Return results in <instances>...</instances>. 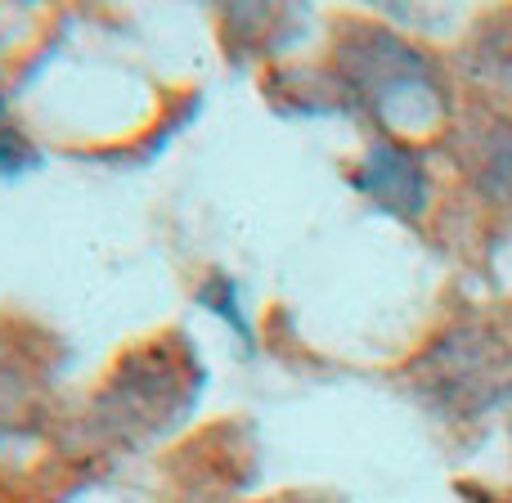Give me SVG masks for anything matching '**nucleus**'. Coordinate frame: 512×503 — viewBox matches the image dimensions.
Wrapping results in <instances>:
<instances>
[{"label":"nucleus","instance_id":"nucleus-5","mask_svg":"<svg viewBox=\"0 0 512 503\" xmlns=\"http://www.w3.org/2000/svg\"><path fill=\"white\" fill-rule=\"evenodd\" d=\"M32 162H36L32 144H27L14 126L0 122V176H18V171H27Z\"/></svg>","mask_w":512,"mask_h":503},{"label":"nucleus","instance_id":"nucleus-4","mask_svg":"<svg viewBox=\"0 0 512 503\" xmlns=\"http://www.w3.org/2000/svg\"><path fill=\"white\" fill-rule=\"evenodd\" d=\"M198 301H203L207 310H216V315L230 319L234 333H243V342H252L248 319H243V310H239V292H234V283H230V279H212V283H203V288H198Z\"/></svg>","mask_w":512,"mask_h":503},{"label":"nucleus","instance_id":"nucleus-2","mask_svg":"<svg viewBox=\"0 0 512 503\" xmlns=\"http://www.w3.org/2000/svg\"><path fill=\"white\" fill-rule=\"evenodd\" d=\"M355 185L400 221H418L427 212V171L418 153L396 140H378L364 153V162L355 167Z\"/></svg>","mask_w":512,"mask_h":503},{"label":"nucleus","instance_id":"nucleus-1","mask_svg":"<svg viewBox=\"0 0 512 503\" xmlns=\"http://www.w3.org/2000/svg\"><path fill=\"white\" fill-rule=\"evenodd\" d=\"M342 68L360 99H369L391 126L427 131L445 113V90L432 59L391 32H364V41L342 45Z\"/></svg>","mask_w":512,"mask_h":503},{"label":"nucleus","instance_id":"nucleus-3","mask_svg":"<svg viewBox=\"0 0 512 503\" xmlns=\"http://www.w3.org/2000/svg\"><path fill=\"white\" fill-rule=\"evenodd\" d=\"M468 171L481 185V194L495 203H512V117H499L472 140Z\"/></svg>","mask_w":512,"mask_h":503}]
</instances>
